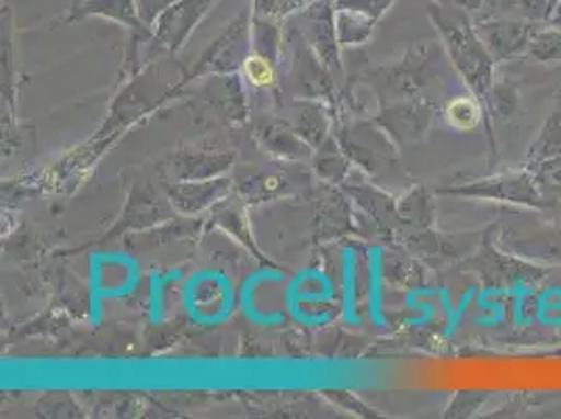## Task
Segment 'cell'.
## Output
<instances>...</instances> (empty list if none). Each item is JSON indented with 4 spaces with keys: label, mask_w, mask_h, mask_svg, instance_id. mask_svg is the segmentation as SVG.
Here are the masks:
<instances>
[{
    "label": "cell",
    "mask_w": 561,
    "mask_h": 419,
    "mask_svg": "<svg viewBox=\"0 0 561 419\" xmlns=\"http://www.w3.org/2000/svg\"><path fill=\"white\" fill-rule=\"evenodd\" d=\"M519 94L514 84L510 82H501V84H492L491 93L486 97L484 103V112H486V131L491 135V116L499 120H512L519 114Z\"/></svg>",
    "instance_id": "obj_8"
},
{
    "label": "cell",
    "mask_w": 561,
    "mask_h": 419,
    "mask_svg": "<svg viewBox=\"0 0 561 419\" xmlns=\"http://www.w3.org/2000/svg\"><path fill=\"white\" fill-rule=\"evenodd\" d=\"M522 168L533 174L551 212L561 214V97L530 143Z\"/></svg>",
    "instance_id": "obj_2"
},
{
    "label": "cell",
    "mask_w": 561,
    "mask_h": 419,
    "mask_svg": "<svg viewBox=\"0 0 561 419\" xmlns=\"http://www.w3.org/2000/svg\"><path fill=\"white\" fill-rule=\"evenodd\" d=\"M526 57L537 64H561V24L542 22L530 41Z\"/></svg>",
    "instance_id": "obj_7"
},
{
    "label": "cell",
    "mask_w": 561,
    "mask_h": 419,
    "mask_svg": "<svg viewBox=\"0 0 561 419\" xmlns=\"http://www.w3.org/2000/svg\"><path fill=\"white\" fill-rule=\"evenodd\" d=\"M494 229H496V225H492V229H489L484 250L476 264L486 287L514 290L522 285L538 283L549 275V267H540L530 260H524V258L515 257L507 250H503L494 239Z\"/></svg>",
    "instance_id": "obj_3"
},
{
    "label": "cell",
    "mask_w": 561,
    "mask_h": 419,
    "mask_svg": "<svg viewBox=\"0 0 561 419\" xmlns=\"http://www.w3.org/2000/svg\"><path fill=\"white\" fill-rule=\"evenodd\" d=\"M445 120L446 124L453 126L455 131L469 133V131H476L480 124L486 126V112L473 94H461L446 103Z\"/></svg>",
    "instance_id": "obj_6"
},
{
    "label": "cell",
    "mask_w": 561,
    "mask_h": 419,
    "mask_svg": "<svg viewBox=\"0 0 561 419\" xmlns=\"http://www.w3.org/2000/svg\"><path fill=\"white\" fill-rule=\"evenodd\" d=\"M243 73H245L248 82L256 89L271 87L275 82V70L268 64V59H264L262 55H250L243 64Z\"/></svg>",
    "instance_id": "obj_9"
},
{
    "label": "cell",
    "mask_w": 561,
    "mask_h": 419,
    "mask_svg": "<svg viewBox=\"0 0 561 419\" xmlns=\"http://www.w3.org/2000/svg\"><path fill=\"white\" fill-rule=\"evenodd\" d=\"M542 22L524 20L515 15H499L480 24V36L491 50L494 61H512L530 47L533 36L537 34Z\"/></svg>",
    "instance_id": "obj_5"
},
{
    "label": "cell",
    "mask_w": 561,
    "mask_h": 419,
    "mask_svg": "<svg viewBox=\"0 0 561 419\" xmlns=\"http://www.w3.org/2000/svg\"><path fill=\"white\" fill-rule=\"evenodd\" d=\"M461 193L491 200L496 204H505L507 208L537 210V212H551L549 202L540 193L537 181L524 168L507 170L503 174H494L491 179L478 181L473 185L461 189Z\"/></svg>",
    "instance_id": "obj_4"
},
{
    "label": "cell",
    "mask_w": 561,
    "mask_h": 419,
    "mask_svg": "<svg viewBox=\"0 0 561 419\" xmlns=\"http://www.w3.org/2000/svg\"><path fill=\"white\" fill-rule=\"evenodd\" d=\"M496 244L510 254L540 267H561V220H545L537 210H510L496 223Z\"/></svg>",
    "instance_id": "obj_1"
},
{
    "label": "cell",
    "mask_w": 561,
    "mask_h": 419,
    "mask_svg": "<svg viewBox=\"0 0 561 419\" xmlns=\"http://www.w3.org/2000/svg\"><path fill=\"white\" fill-rule=\"evenodd\" d=\"M560 4L561 0H549V11H547V18H549V15H551V13H553V11H556ZM545 22H547V20H545Z\"/></svg>",
    "instance_id": "obj_10"
}]
</instances>
